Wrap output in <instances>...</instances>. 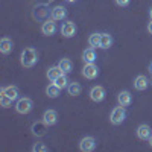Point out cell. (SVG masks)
I'll list each match as a JSON object with an SVG mask.
<instances>
[{"instance_id": "ba28073f", "label": "cell", "mask_w": 152, "mask_h": 152, "mask_svg": "<svg viewBox=\"0 0 152 152\" xmlns=\"http://www.w3.org/2000/svg\"><path fill=\"white\" fill-rule=\"evenodd\" d=\"M50 17H52L55 21H61L67 17V9L64 6H55L52 11H50Z\"/></svg>"}, {"instance_id": "2e32d148", "label": "cell", "mask_w": 152, "mask_h": 152, "mask_svg": "<svg viewBox=\"0 0 152 152\" xmlns=\"http://www.w3.org/2000/svg\"><path fill=\"white\" fill-rule=\"evenodd\" d=\"M0 93L6 94V96H8V97H11L12 100L18 99V88H17V87H14V85H8V87H3V88H2V91H0Z\"/></svg>"}, {"instance_id": "d4e9b609", "label": "cell", "mask_w": 152, "mask_h": 152, "mask_svg": "<svg viewBox=\"0 0 152 152\" xmlns=\"http://www.w3.org/2000/svg\"><path fill=\"white\" fill-rule=\"evenodd\" d=\"M11 104H12V99L8 97L3 93H0V105H2L3 108H8V107H11Z\"/></svg>"}, {"instance_id": "8992f818", "label": "cell", "mask_w": 152, "mask_h": 152, "mask_svg": "<svg viewBox=\"0 0 152 152\" xmlns=\"http://www.w3.org/2000/svg\"><path fill=\"white\" fill-rule=\"evenodd\" d=\"M90 97L94 102H102L105 99V88L102 85H94L90 90Z\"/></svg>"}, {"instance_id": "4dcf8cb0", "label": "cell", "mask_w": 152, "mask_h": 152, "mask_svg": "<svg viewBox=\"0 0 152 152\" xmlns=\"http://www.w3.org/2000/svg\"><path fill=\"white\" fill-rule=\"evenodd\" d=\"M149 72L152 73V61H151V64H149Z\"/></svg>"}, {"instance_id": "52a82bcc", "label": "cell", "mask_w": 152, "mask_h": 152, "mask_svg": "<svg viewBox=\"0 0 152 152\" xmlns=\"http://www.w3.org/2000/svg\"><path fill=\"white\" fill-rule=\"evenodd\" d=\"M61 34L62 37H66V38H72L76 35V26H75V23L73 21H64L62 23V26H61Z\"/></svg>"}, {"instance_id": "484cf974", "label": "cell", "mask_w": 152, "mask_h": 152, "mask_svg": "<svg viewBox=\"0 0 152 152\" xmlns=\"http://www.w3.org/2000/svg\"><path fill=\"white\" fill-rule=\"evenodd\" d=\"M32 151H34V152H47V151H49V148H47V146H44L43 143H37V145H34Z\"/></svg>"}, {"instance_id": "603a6c76", "label": "cell", "mask_w": 152, "mask_h": 152, "mask_svg": "<svg viewBox=\"0 0 152 152\" xmlns=\"http://www.w3.org/2000/svg\"><path fill=\"white\" fill-rule=\"evenodd\" d=\"M67 91H69L70 96H78L81 93V85L78 82H70L67 85Z\"/></svg>"}, {"instance_id": "8fae6325", "label": "cell", "mask_w": 152, "mask_h": 152, "mask_svg": "<svg viewBox=\"0 0 152 152\" xmlns=\"http://www.w3.org/2000/svg\"><path fill=\"white\" fill-rule=\"evenodd\" d=\"M43 120H44L49 126H53V125L58 122V113H56L55 110H47V111H44Z\"/></svg>"}, {"instance_id": "7402d4cb", "label": "cell", "mask_w": 152, "mask_h": 152, "mask_svg": "<svg viewBox=\"0 0 152 152\" xmlns=\"http://www.w3.org/2000/svg\"><path fill=\"white\" fill-rule=\"evenodd\" d=\"M53 84H55V85H58V87L61 88V90H62V88H67V85H69L70 82H69L67 75H66V73H62L61 76H58V78L53 81Z\"/></svg>"}, {"instance_id": "4fadbf2b", "label": "cell", "mask_w": 152, "mask_h": 152, "mask_svg": "<svg viewBox=\"0 0 152 152\" xmlns=\"http://www.w3.org/2000/svg\"><path fill=\"white\" fill-rule=\"evenodd\" d=\"M56 31V24H55V20H47L43 23V26H41V32L46 35V37H50V35H53Z\"/></svg>"}, {"instance_id": "ac0fdd59", "label": "cell", "mask_w": 152, "mask_h": 152, "mask_svg": "<svg viewBox=\"0 0 152 152\" xmlns=\"http://www.w3.org/2000/svg\"><path fill=\"white\" fill-rule=\"evenodd\" d=\"M58 66H59V69L62 70V73H70L72 72V69H73V64H72V61L69 59V58H62L59 62H58Z\"/></svg>"}, {"instance_id": "f546056e", "label": "cell", "mask_w": 152, "mask_h": 152, "mask_svg": "<svg viewBox=\"0 0 152 152\" xmlns=\"http://www.w3.org/2000/svg\"><path fill=\"white\" fill-rule=\"evenodd\" d=\"M149 17H151V20H152V6H151V9H149Z\"/></svg>"}, {"instance_id": "9c48e42d", "label": "cell", "mask_w": 152, "mask_h": 152, "mask_svg": "<svg viewBox=\"0 0 152 152\" xmlns=\"http://www.w3.org/2000/svg\"><path fill=\"white\" fill-rule=\"evenodd\" d=\"M148 87H149V79L146 78L145 75H138L137 78L134 79V88L135 90L143 91V90H146Z\"/></svg>"}, {"instance_id": "30bf717a", "label": "cell", "mask_w": 152, "mask_h": 152, "mask_svg": "<svg viewBox=\"0 0 152 152\" xmlns=\"http://www.w3.org/2000/svg\"><path fill=\"white\" fill-rule=\"evenodd\" d=\"M137 137L140 138V140H149V137H151V134H152V131H151V126L149 125H146V123H143V125H140L137 128Z\"/></svg>"}, {"instance_id": "1f68e13d", "label": "cell", "mask_w": 152, "mask_h": 152, "mask_svg": "<svg viewBox=\"0 0 152 152\" xmlns=\"http://www.w3.org/2000/svg\"><path fill=\"white\" fill-rule=\"evenodd\" d=\"M67 2H72L73 3V2H76V0H67Z\"/></svg>"}, {"instance_id": "d6986e66", "label": "cell", "mask_w": 152, "mask_h": 152, "mask_svg": "<svg viewBox=\"0 0 152 152\" xmlns=\"http://www.w3.org/2000/svg\"><path fill=\"white\" fill-rule=\"evenodd\" d=\"M113 46V37L110 34H100V49H110Z\"/></svg>"}, {"instance_id": "5b68a950", "label": "cell", "mask_w": 152, "mask_h": 152, "mask_svg": "<svg viewBox=\"0 0 152 152\" xmlns=\"http://www.w3.org/2000/svg\"><path fill=\"white\" fill-rule=\"evenodd\" d=\"M79 149L82 152H91L96 149V140H94V137H84L82 140L79 142Z\"/></svg>"}, {"instance_id": "3957f363", "label": "cell", "mask_w": 152, "mask_h": 152, "mask_svg": "<svg viewBox=\"0 0 152 152\" xmlns=\"http://www.w3.org/2000/svg\"><path fill=\"white\" fill-rule=\"evenodd\" d=\"M32 107H34V104H32V100H31L29 97H21V99L17 100V104H15V110H17V113H20V114H28V113H31V111H32Z\"/></svg>"}, {"instance_id": "83f0119b", "label": "cell", "mask_w": 152, "mask_h": 152, "mask_svg": "<svg viewBox=\"0 0 152 152\" xmlns=\"http://www.w3.org/2000/svg\"><path fill=\"white\" fill-rule=\"evenodd\" d=\"M148 32H149V34L152 35V21H151V23L148 24Z\"/></svg>"}, {"instance_id": "277c9868", "label": "cell", "mask_w": 152, "mask_h": 152, "mask_svg": "<svg viewBox=\"0 0 152 152\" xmlns=\"http://www.w3.org/2000/svg\"><path fill=\"white\" fill-rule=\"evenodd\" d=\"M97 75H99V69H97V66L94 64V62H88V64L84 66L82 76L85 79H96Z\"/></svg>"}, {"instance_id": "cb8c5ba5", "label": "cell", "mask_w": 152, "mask_h": 152, "mask_svg": "<svg viewBox=\"0 0 152 152\" xmlns=\"http://www.w3.org/2000/svg\"><path fill=\"white\" fill-rule=\"evenodd\" d=\"M88 44H90L93 49L100 47V34H97V32L91 34V35H90V38H88Z\"/></svg>"}, {"instance_id": "ffe728a7", "label": "cell", "mask_w": 152, "mask_h": 152, "mask_svg": "<svg viewBox=\"0 0 152 152\" xmlns=\"http://www.w3.org/2000/svg\"><path fill=\"white\" fill-rule=\"evenodd\" d=\"M59 91H61V88H59L58 85H55V84H49L47 88H46V94H47L49 97H52V99L58 97V96H59Z\"/></svg>"}, {"instance_id": "7a4b0ae2", "label": "cell", "mask_w": 152, "mask_h": 152, "mask_svg": "<svg viewBox=\"0 0 152 152\" xmlns=\"http://www.w3.org/2000/svg\"><path fill=\"white\" fill-rule=\"evenodd\" d=\"M125 119H126L125 107L119 105V107H116V108H113V111H111V114H110V122H111L113 125H120V123L125 122Z\"/></svg>"}, {"instance_id": "6da1fadb", "label": "cell", "mask_w": 152, "mask_h": 152, "mask_svg": "<svg viewBox=\"0 0 152 152\" xmlns=\"http://www.w3.org/2000/svg\"><path fill=\"white\" fill-rule=\"evenodd\" d=\"M37 61H38V52L35 49L32 47H26L21 52V56H20V62H21V66L23 67H26V69H31L37 64Z\"/></svg>"}, {"instance_id": "44dd1931", "label": "cell", "mask_w": 152, "mask_h": 152, "mask_svg": "<svg viewBox=\"0 0 152 152\" xmlns=\"http://www.w3.org/2000/svg\"><path fill=\"white\" fill-rule=\"evenodd\" d=\"M62 75V70L59 69V66H55V67H50L49 70H47V78L50 79V81H55L58 76H61Z\"/></svg>"}, {"instance_id": "7c38bea8", "label": "cell", "mask_w": 152, "mask_h": 152, "mask_svg": "<svg viewBox=\"0 0 152 152\" xmlns=\"http://www.w3.org/2000/svg\"><path fill=\"white\" fill-rule=\"evenodd\" d=\"M47 123L43 120V122H35L32 125V134L37 135V137H43L46 134V129H47Z\"/></svg>"}, {"instance_id": "f1b7e54d", "label": "cell", "mask_w": 152, "mask_h": 152, "mask_svg": "<svg viewBox=\"0 0 152 152\" xmlns=\"http://www.w3.org/2000/svg\"><path fill=\"white\" fill-rule=\"evenodd\" d=\"M148 142H149V145H151V148H152V134H151V137H149V140H148Z\"/></svg>"}, {"instance_id": "e0dca14e", "label": "cell", "mask_w": 152, "mask_h": 152, "mask_svg": "<svg viewBox=\"0 0 152 152\" xmlns=\"http://www.w3.org/2000/svg\"><path fill=\"white\" fill-rule=\"evenodd\" d=\"M82 59L85 64H88V62H94L96 61V52H94V49L90 47V49H85L84 52H82Z\"/></svg>"}, {"instance_id": "4316f807", "label": "cell", "mask_w": 152, "mask_h": 152, "mask_svg": "<svg viewBox=\"0 0 152 152\" xmlns=\"http://www.w3.org/2000/svg\"><path fill=\"white\" fill-rule=\"evenodd\" d=\"M129 2H131V0H116V3H117L119 6H128Z\"/></svg>"}, {"instance_id": "5bb4252c", "label": "cell", "mask_w": 152, "mask_h": 152, "mask_svg": "<svg viewBox=\"0 0 152 152\" xmlns=\"http://www.w3.org/2000/svg\"><path fill=\"white\" fill-rule=\"evenodd\" d=\"M117 102H119V105H122V107H128V105H131V102H132V96H131V93H129V91H126V90L120 91L119 96H117Z\"/></svg>"}, {"instance_id": "9a60e30c", "label": "cell", "mask_w": 152, "mask_h": 152, "mask_svg": "<svg viewBox=\"0 0 152 152\" xmlns=\"http://www.w3.org/2000/svg\"><path fill=\"white\" fill-rule=\"evenodd\" d=\"M12 40L11 38H8V37H5V38H2L0 40V52H2L3 55H8V53H11L12 52Z\"/></svg>"}]
</instances>
